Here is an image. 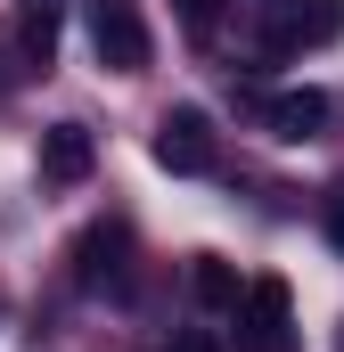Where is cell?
<instances>
[{
	"label": "cell",
	"instance_id": "obj_2",
	"mask_svg": "<svg viewBox=\"0 0 344 352\" xmlns=\"http://www.w3.org/2000/svg\"><path fill=\"white\" fill-rule=\"evenodd\" d=\"M90 50L107 74H140L148 66V25L131 0H90Z\"/></svg>",
	"mask_w": 344,
	"mask_h": 352
},
{
	"label": "cell",
	"instance_id": "obj_1",
	"mask_svg": "<svg viewBox=\"0 0 344 352\" xmlns=\"http://www.w3.org/2000/svg\"><path fill=\"white\" fill-rule=\"evenodd\" d=\"M238 352H295V295H287V278H255L238 295Z\"/></svg>",
	"mask_w": 344,
	"mask_h": 352
},
{
	"label": "cell",
	"instance_id": "obj_7",
	"mask_svg": "<svg viewBox=\"0 0 344 352\" xmlns=\"http://www.w3.org/2000/svg\"><path fill=\"white\" fill-rule=\"evenodd\" d=\"M50 50H58V0H25L17 8V58L50 66Z\"/></svg>",
	"mask_w": 344,
	"mask_h": 352
},
{
	"label": "cell",
	"instance_id": "obj_5",
	"mask_svg": "<svg viewBox=\"0 0 344 352\" xmlns=\"http://www.w3.org/2000/svg\"><path fill=\"white\" fill-rule=\"evenodd\" d=\"M246 107H255L279 140H320L328 115H336V98H320V90H270V98H246Z\"/></svg>",
	"mask_w": 344,
	"mask_h": 352
},
{
	"label": "cell",
	"instance_id": "obj_11",
	"mask_svg": "<svg viewBox=\"0 0 344 352\" xmlns=\"http://www.w3.org/2000/svg\"><path fill=\"white\" fill-rule=\"evenodd\" d=\"M328 246H336V254H344V188H336V197H328Z\"/></svg>",
	"mask_w": 344,
	"mask_h": 352
},
{
	"label": "cell",
	"instance_id": "obj_12",
	"mask_svg": "<svg viewBox=\"0 0 344 352\" xmlns=\"http://www.w3.org/2000/svg\"><path fill=\"white\" fill-rule=\"evenodd\" d=\"M172 352H213V344H205V336H180V344H172Z\"/></svg>",
	"mask_w": 344,
	"mask_h": 352
},
{
	"label": "cell",
	"instance_id": "obj_9",
	"mask_svg": "<svg viewBox=\"0 0 344 352\" xmlns=\"http://www.w3.org/2000/svg\"><path fill=\"white\" fill-rule=\"evenodd\" d=\"M197 295H205L213 311H238V295H246V287L230 278V263H197Z\"/></svg>",
	"mask_w": 344,
	"mask_h": 352
},
{
	"label": "cell",
	"instance_id": "obj_10",
	"mask_svg": "<svg viewBox=\"0 0 344 352\" xmlns=\"http://www.w3.org/2000/svg\"><path fill=\"white\" fill-rule=\"evenodd\" d=\"M180 16H189V33H213V16H222V0H180Z\"/></svg>",
	"mask_w": 344,
	"mask_h": 352
},
{
	"label": "cell",
	"instance_id": "obj_4",
	"mask_svg": "<svg viewBox=\"0 0 344 352\" xmlns=\"http://www.w3.org/2000/svg\"><path fill=\"white\" fill-rule=\"evenodd\" d=\"M344 33V0H295L279 25H270V58H295V50H328Z\"/></svg>",
	"mask_w": 344,
	"mask_h": 352
},
{
	"label": "cell",
	"instance_id": "obj_3",
	"mask_svg": "<svg viewBox=\"0 0 344 352\" xmlns=\"http://www.w3.org/2000/svg\"><path fill=\"white\" fill-rule=\"evenodd\" d=\"M156 164L164 173H213V123L197 107H172L156 123Z\"/></svg>",
	"mask_w": 344,
	"mask_h": 352
},
{
	"label": "cell",
	"instance_id": "obj_6",
	"mask_svg": "<svg viewBox=\"0 0 344 352\" xmlns=\"http://www.w3.org/2000/svg\"><path fill=\"white\" fill-rule=\"evenodd\" d=\"M90 164H98V148H90L83 123H50V131H41V180H50V188L90 180Z\"/></svg>",
	"mask_w": 344,
	"mask_h": 352
},
{
	"label": "cell",
	"instance_id": "obj_8",
	"mask_svg": "<svg viewBox=\"0 0 344 352\" xmlns=\"http://www.w3.org/2000/svg\"><path fill=\"white\" fill-rule=\"evenodd\" d=\"M115 254H123V230H90L83 238V287H115V278H123Z\"/></svg>",
	"mask_w": 344,
	"mask_h": 352
}]
</instances>
